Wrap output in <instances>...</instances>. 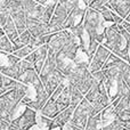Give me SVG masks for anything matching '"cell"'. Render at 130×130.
Segmentation results:
<instances>
[{"mask_svg": "<svg viewBox=\"0 0 130 130\" xmlns=\"http://www.w3.org/2000/svg\"><path fill=\"white\" fill-rule=\"evenodd\" d=\"M13 80L14 79H11V78H9V76L4 75V74H2L1 79H0V85L4 86V87H8V86L13 82Z\"/></svg>", "mask_w": 130, "mask_h": 130, "instance_id": "29", "label": "cell"}, {"mask_svg": "<svg viewBox=\"0 0 130 130\" xmlns=\"http://www.w3.org/2000/svg\"><path fill=\"white\" fill-rule=\"evenodd\" d=\"M104 33H105V39L102 45L105 46L107 49L111 50V53L115 54L117 56H119L122 50L128 47L126 39L120 33L119 27L115 23H111L108 26H106Z\"/></svg>", "mask_w": 130, "mask_h": 130, "instance_id": "1", "label": "cell"}, {"mask_svg": "<svg viewBox=\"0 0 130 130\" xmlns=\"http://www.w3.org/2000/svg\"><path fill=\"white\" fill-rule=\"evenodd\" d=\"M26 104L24 103V102L21 101L18 104H16V106L13 108V111L10 112V114H9V121H13V120L17 119V118H20L21 115L24 113V111L26 110Z\"/></svg>", "mask_w": 130, "mask_h": 130, "instance_id": "14", "label": "cell"}, {"mask_svg": "<svg viewBox=\"0 0 130 130\" xmlns=\"http://www.w3.org/2000/svg\"><path fill=\"white\" fill-rule=\"evenodd\" d=\"M57 103H61V104H64L66 106H70L71 105V96H70V90H69V87H65L63 89V91L61 92L58 97L56 99Z\"/></svg>", "mask_w": 130, "mask_h": 130, "instance_id": "19", "label": "cell"}, {"mask_svg": "<svg viewBox=\"0 0 130 130\" xmlns=\"http://www.w3.org/2000/svg\"><path fill=\"white\" fill-rule=\"evenodd\" d=\"M18 38H20L21 40H22V42L26 46V45H30V43H31L32 39H33V36L31 34V32H30L29 30H26V31H24L23 33H21L20 36H18Z\"/></svg>", "mask_w": 130, "mask_h": 130, "instance_id": "26", "label": "cell"}, {"mask_svg": "<svg viewBox=\"0 0 130 130\" xmlns=\"http://www.w3.org/2000/svg\"><path fill=\"white\" fill-rule=\"evenodd\" d=\"M11 20L10 14L7 9H0V27H4Z\"/></svg>", "mask_w": 130, "mask_h": 130, "instance_id": "23", "label": "cell"}, {"mask_svg": "<svg viewBox=\"0 0 130 130\" xmlns=\"http://www.w3.org/2000/svg\"><path fill=\"white\" fill-rule=\"evenodd\" d=\"M1 69V73L4 75H7L9 78L14 79V80H18L20 78V73H18V64L15 65H8L5 67H0Z\"/></svg>", "mask_w": 130, "mask_h": 130, "instance_id": "13", "label": "cell"}, {"mask_svg": "<svg viewBox=\"0 0 130 130\" xmlns=\"http://www.w3.org/2000/svg\"><path fill=\"white\" fill-rule=\"evenodd\" d=\"M7 57H8V63L9 65H15V64H18L21 61L20 57H17L16 55H14L13 53H10V54L7 55Z\"/></svg>", "mask_w": 130, "mask_h": 130, "instance_id": "28", "label": "cell"}, {"mask_svg": "<svg viewBox=\"0 0 130 130\" xmlns=\"http://www.w3.org/2000/svg\"><path fill=\"white\" fill-rule=\"evenodd\" d=\"M88 7H90L91 9H95V10H97V11H102L107 6H106V4H105L104 0H94Z\"/></svg>", "mask_w": 130, "mask_h": 130, "instance_id": "25", "label": "cell"}, {"mask_svg": "<svg viewBox=\"0 0 130 130\" xmlns=\"http://www.w3.org/2000/svg\"><path fill=\"white\" fill-rule=\"evenodd\" d=\"M38 76H39V74L36 72V70L30 69V70H26V71L23 72V73L20 75L18 80L22 81V82L25 83V85H32Z\"/></svg>", "mask_w": 130, "mask_h": 130, "instance_id": "10", "label": "cell"}, {"mask_svg": "<svg viewBox=\"0 0 130 130\" xmlns=\"http://www.w3.org/2000/svg\"><path fill=\"white\" fill-rule=\"evenodd\" d=\"M110 104H111L110 97H108L107 95H104V94H101V92H99V95L96 97V99L91 103L94 115L97 114V113H101L102 111L105 110Z\"/></svg>", "mask_w": 130, "mask_h": 130, "instance_id": "6", "label": "cell"}, {"mask_svg": "<svg viewBox=\"0 0 130 130\" xmlns=\"http://www.w3.org/2000/svg\"><path fill=\"white\" fill-rule=\"evenodd\" d=\"M36 117V111L30 107H26V110L24 111V113L20 118H17V119L13 120L10 122V126L14 127V128H17L18 130H29L32 126L37 124Z\"/></svg>", "mask_w": 130, "mask_h": 130, "instance_id": "2", "label": "cell"}, {"mask_svg": "<svg viewBox=\"0 0 130 130\" xmlns=\"http://www.w3.org/2000/svg\"><path fill=\"white\" fill-rule=\"evenodd\" d=\"M26 25L27 30L31 32L33 37H40L49 33V26L47 23H43L42 21L37 20V18L26 17Z\"/></svg>", "mask_w": 130, "mask_h": 130, "instance_id": "4", "label": "cell"}, {"mask_svg": "<svg viewBox=\"0 0 130 130\" xmlns=\"http://www.w3.org/2000/svg\"><path fill=\"white\" fill-rule=\"evenodd\" d=\"M36 2H38V4H40V5H45L46 2H47V0H34Z\"/></svg>", "mask_w": 130, "mask_h": 130, "instance_id": "33", "label": "cell"}, {"mask_svg": "<svg viewBox=\"0 0 130 130\" xmlns=\"http://www.w3.org/2000/svg\"><path fill=\"white\" fill-rule=\"evenodd\" d=\"M0 52L6 53V54H10V53L15 52V48H14V46H13V42L7 38L6 34L0 38Z\"/></svg>", "mask_w": 130, "mask_h": 130, "instance_id": "15", "label": "cell"}, {"mask_svg": "<svg viewBox=\"0 0 130 130\" xmlns=\"http://www.w3.org/2000/svg\"><path fill=\"white\" fill-rule=\"evenodd\" d=\"M124 21H126V22H128V23H130V14H129L128 16H127L126 18H124Z\"/></svg>", "mask_w": 130, "mask_h": 130, "instance_id": "34", "label": "cell"}, {"mask_svg": "<svg viewBox=\"0 0 130 130\" xmlns=\"http://www.w3.org/2000/svg\"><path fill=\"white\" fill-rule=\"evenodd\" d=\"M102 130H124V128H123V123L115 118L112 122L102 127Z\"/></svg>", "mask_w": 130, "mask_h": 130, "instance_id": "21", "label": "cell"}, {"mask_svg": "<svg viewBox=\"0 0 130 130\" xmlns=\"http://www.w3.org/2000/svg\"><path fill=\"white\" fill-rule=\"evenodd\" d=\"M98 95H99V82H97V81H94L91 88H90V89L88 90L87 94L85 95V98L88 99L90 103H92V102L96 99V97L98 96Z\"/></svg>", "mask_w": 130, "mask_h": 130, "instance_id": "16", "label": "cell"}, {"mask_svg": "<svg viewBox=\"0 0 130 130\" xmlns=\"http://www.w3.org/2000/svg\"><path fill=\"white\" fill-rule=\"evenodd\" d=\"M122 26H123L124 29H126V31L130 34V23L126 22V21H123V23H122Z\"/></svg>", "mask_w": 130, "mask_h": 130, "instance_id": "31", "label": "cell"}, {"mask_svg": "<svg viewBox=\"0 0 130 130\" xmlns=\"http://www.w3.org/2000/svg\"><path fill=\"white\" fill-rule=\"evenodd\" d=\"M67 87H69V90H70V96H71V106L76 107V106L79 105V103L83 99L85 95H83L75 86L71 85V83H69Z\"/></svg>", "mask_w": 130, "mask_h": 130, "instance_id": "9", "label": "cell"}, {"mask_svg": "<svg viewBox=\"0 0 130 130\" xmlns=\"http://www.w3.org/2000/svg\"><path fill=\"white\" fill-rule=\"evenodd\" d=\"M50 1H54V2H56V4H57V2H58V0H50Z\"/></svg>", "mask_w": 130, "mask_h": 130, "instance_id": "36", "label": "cell"}, {"mask_svg": "<svg viewBox=\"0 0 130 130\" xmlns=\"http://www.w3.org/2000/svg\"><path fill=\"white\" fill-rule=\"evenodd\" d=\"M92 78L95 79V81H97V82H103L104 81V79H105V74H104V71H103V69L102 70H98V71H96V72H92Z\"/></svg>", "mask_w": 130, "mask_h": 130, "instance_id": "27", "label": "cell"}, {"mask_svg": "<svg viewBox=\"0 0 130 130\" xmlns=\"http://www.w3.org/2000/svg\"><path fill=\"white\" fill-rule=\"evenodd\" d=\"M34 55H36V61H46L48 55V45H42L34 48Z\"/></svg>", "mask_w": 130, "mask_h": 130, "instance_id": "18", "label": "cell"}, {"mask_svg": "<svg viewBox=\"0 0 130 130\" xmlns=\"http://www.w3.org/2000/svg\"><path fill=\"white\" fill-rule=\"evenodd\" d=\"M129 63H130V62H129Z\"/></svg>", "mask_w": 130, "mask_h": 130, "instance_id": "37", "label": "cell"}, {"mask_svg": "<svg viewBox=\"0 0 130 130\" xmlns=\"http://www.w3.org/2000/svg\"><path fill=\"white\" fill-rule=\"evenodd\" d=\"M104 1H105V4H107V2H110L111 0H104Z\"/></svg>", "mask_w": 130, "mask_h": 130, "instance_id": "35", "label": "cell"}, {"mask_svg": "<svg viewBox=\"0 0 130 130\" xmlns=\"http://www.w3.org/2000/svg\"><path fill=\"white\" fill-rule=\"evenodd\" d=\"M2 29H4L5 34L7 36V38H8L10 41H14L15 39L18 38V36H20L17 32V29H16V26H15V23H14L13 18H11Z\"/></svg>", "mask_w": 130, "mask_h": 130, "instance_id": "11", "label": "cell"}, {"mask_svg": "<svg viewBox=\"0 0 130 130\" xmlns=\"http://www.w3.org/2000/svg\"><path fill=\"white\" fill-rule=\"evenodd\" d=\"M43 64H45V61H36L34 62V70L38 74H40L41 70L43 67Z\"/></svg>", "mask_w": 130, "mask_h": 130, "instance_id": "30", "label": "cell"}, {"mask_svg": "<svg viewBox=\"0 0 130 130\" xmlns=\"http://www.w3.org/2000/svg\"><path fill=\"white\" fill-rule=\"evenodd\" d=\"M26 13L24 11V9L21 11H18V13L14 14L13 16H11V18H13L14 23H15V26L16 29H17V32L18 34L23 33L24 31H26L27 30V25H26Z\"/></svg>", "mask_w": 130, "mask_h": 130, "instance_id": "7", "label": "cell"}, {"mask_svg": "<svg viewBox=\"0 0 130 130\" xmlns=\"http://www.w3.org/2000/svg\"><path fill=\"white\" fill-rule=\"evenodd\" d=\"M29 130H41V129H40V127H39L38 124H34V126H32Z\"/></svg>", "mask_w": 130, "mask_h": 130, "instance_id": "32", "label": "cell"}, {"mask_svg": "<svg viewBox=\"0 0 130 130\" xmlns=\"http://www.w3.org/2000/svg\"><path fill=\"white\" fill-rule=\"evenodd\" d=\"M33 50H34V48H33V47H31L30 45H26V46H24V47L20 48V49L15 50V52L13 53V54H14V55H16L17 57H20L21 59H23V58H25V57H26L29 54H31V53L33 52Z\"/></svg>", "mask_w": 130, "mask_h": 130, "instance_id": "20", "label": "cell"}, {"mask_svg": "<svg viewBox=\"0 0 130 130\" xmlns=\"http://www.w3.org/2000/svg\"><path fill=\"white\" fill-rule=\"evenodd\" d=\"M99 13H101L103 20L105 21V23H113V13H114L113 10H111L110 8L106 7L105 9H103V10L99 11Z\"/></svg>", "mask_w": 130, "mask_h": 130, "instance_id": "24", "label": "cell"}, {"mask_svg": "<svg viewBox=\"0 0 130 130\" xmlns=\"http://www.w3.org/2000/svg\"><path fill=\"white\" fill-rule=\"evenodd\" d=\"M85 130H102L101 113H97L88 119Z\"/></svg>", "mask_w": 130, "mask_h": 130, "instance_id": "12", "label": "cell"}, {"mask_svg": "<svg viewBox=\"0 0 130 130\" xmlns=\"http://www.w3.org/2000/svg\"><path fill=\"white\" fill-rule=\"evenodd\" d=\"M69 11L66 10V8L63 6V5H61L59 2H57L56 4V7H55V10H54V15L56 18H58L59 21H62V22H64L65 20H66V17L69 16Z\"/></svg>", "mask_w": 130, "mask_h": 130, "instance_id": "17", "label": "cell"}, {"mask_svg": "<svg viewBox=\"0 0 130 130\" xmlns=\"http://www.w3.org/2000/svg\"><path fill=\"white\" fill-rule=\"evenodd\" d=\"M74 108H75V107H73V106L70 105L69 107H66L65 110L62 111V112H59L58 114H57L56 117L53 119L52 128H62V127H64L65 124H66L67 122L71 120ZM52 128H50V129H52Z\"/></svg>", "mask_w": 130, "mask_h": 130, "instance_id": "5", "label": "cell"}, {"mask_svg": "<svg viewBox=\"0 0 130 130\" xmlns=\"http://www.w3.org/2000/svg\"><path fill=\"white\" fill-rule=\"evenodd\" d=\"M110 54H111V50L107 49L105 46H103L101 43V45L98 46V48H97L95 55L92 56V58L90 59V62H89V71H90V73L103 69L104 64L106 63L107 57L110 56Z\"/></svg>", "mask_w": 130, "mask_h": 130, "instance_id": "3", "label": "cell"}, {"mask_svg": "<svg viewBox=\"0 0 130 130\" xmlns=\"http://www.w3.org/2000/svg\"><path fill=\"white\" fill-rule=\"evenodd\" d=\"M115 118L118 120H120L121 122H127L130 121V107L126 108V110H122L120 112L115 113Z\"/></svg>", "mask_w": 130, "mask_h": 130, "instance_id": "22", "label": "cell"}, {"mask_svg": "<svg viewBox=\"0 0 130 130\" xmlns=\"http://www.w3.org/2000/svg\"><path fill=\"white\" fill-rule=\"evenodd\" d=\"M40 113L42 115L47 118H50V119H54L57 114H58V108H57V104L56 101H53V99H48L47 103L43 105V107L40 110Z\"/></svg>", "mask_w": 130, "mask_h": 130, "instance_id": "8", "label": "cell"}]
</instances>
